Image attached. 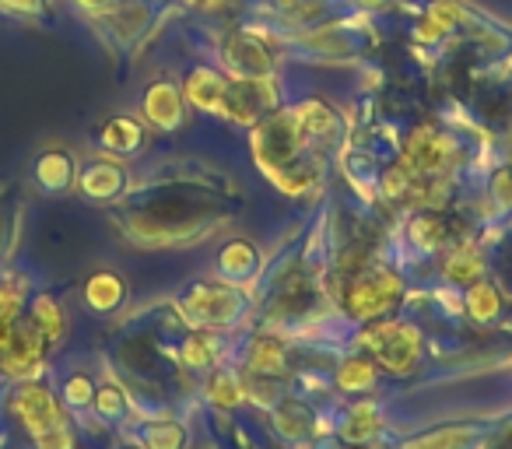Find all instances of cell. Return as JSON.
Segmentation results:
<instances>
[{
    "mask_svg": "<svg viewBox=\"0 0 512 449\" xmlns=\"http://www.w3.org/2000/svg\"><path fill=\"white\" fill-rule=\"evenodd\" d=\"M67 421H74V414L64 407L50 376L0 386V428L4 432H18L25 442H32Z\"/></svg>",
    "mask_w": 512,
    "mask_h": 449,
    "instance_id": "obj_1",
    "label": "cell"
},
{
    "mask_svg": "<svg viewBox=\"0 0 512 449\" xmlns=\"http://www.w3.org/2000/svg\"><path fill=\"white\" fill-rule=\"evenodd\" d=\"M404 299V281L400 274L386 271V267H362L351 271L341 285V306L348 316L362 323L386 320Z\"/></svg>",
    "mask_w": 512,
    "mask_h": 449,
    "instance_id": "obj_2",
    "label": "cell"
},
{
    "mask_svg": "<svg viewBox=\"0 0 512 449\" xmlns=\"http://www.w3.org/2000/svg\"><path fill=\"white\" fill-rule=\"evenodd\" d=\"M53 362H57L53 344L46 341L25 316L8 330V334L0 337V386L50 376Z\"/></svg>",
    "mask_w": 512,
    "mask_h": 449,
    "instance_id": "obj_3",
    "label": "cell"
},
{
    "mask_svg": "<svg viewBox=\"0 0 512 449\" xmlns=\"http://www.w3.org/2000/svg\"><path fill=\"white\" fill-rule=\"evenodd\" d=\"M358 344L369 351V358L379 369L393 372V376L414 372L421 362V334H418V327H411V323H404V320L365 323Z\"/></svg>",
    "mask_w": 512,
    "mask_h": 449,
    "instance_id": "obj_4",
    "label": "cell"
},
{
    "mask_svg": "<svg viewBox=\"0 0 512 449\" xmlns=\"http://www.w3.org/2000/svg\"><path fill=\"white\" fill-rule=\"evenodd\" d=\"M127 190H130V169L123 158L99 151V155H92L88 162H81L74 193H78L85 204H95V207L120 204Z\"/></svg>",
    "mask_w": 512,
    "mask_h": 449,
    "instance_id": "obj_5",
    "label": "cell"
},
{
    "mask_svg": "<svg viewBox=\"0 0 512 449\" xmlns=\"http://www.w3.org/2000/svg\"><path fill=\"white\" fill-rule=\"evenodd\" d=\"M183 309L204 327H228L246 313V295L232 281H197L183 295Z\"/></svg>",
    "mask_w": 512,
    "mask_h": 449,
    "instance_id": "obj_6",
    "label": "cell"
},
{
    "mask_svg": "<svg viewBox=\"0 0 512 449\" xmlns=\"http://www.w3.org/2000/svg\"><path fill=\"white\" fill-rule=\"evenodd\" d=\"M78 155L64 144H46L29 165V179L43 197H67L78 186Z\"/></svg>",
    "mask_w": 512,
    "mask_h": 449,
    "instance_id": "obj_7",
    "label": "cell"
},
{
    "mask_svg": "<svg viewBox=\"0 0 512 449\" xmlns=\"http://www.w3.org/2000/svg\"><path fill=\"white\" fill-rule=\"evenodd\" d=\"M456 158V144L442 137L432 127H418L404 144V169H411L418 179H442Z\"/></svg>",
    "mask_w": 512,
    "mask_h": 449,
    "instance_id": "obj_8",
    "label": "cell"
},
{
    "mask_svg": "<svg viewBox=\"0 0 512 449\" xmlns=\"http://www.w3.org/2000/svg\"><path fill=\"white\" fill-rule=\"evenodd\" d=\"M130 299V285L120 271L113 267H99V271L85 274L78 285V302L88 316H99V320H109L116 316Z\"/></svg>",
    "mask_w": 512,
    "mask_h": 449,
    "instance_id": "obj_9",
    "label": "cell"
},
{
    "mask_svg": "<svg viewBox=\"0 0 512 449\" xmlns=\"http://www.w3.org/2000/svg\"><path fill=\"white\" fill-rule=\"evenodd\" d=\"M25 320L53 344V351L64 348L67 337H71V309H67L64 295L46 285H39L36 292H32L29 306H25Z\"/></svg>",
    "mask_w": 512,
    "mask_h": 449,
    "instance_id": "obj_10",
    "label": "cell"
},
{
    "mask_svg": "<svg viewBox=\"0 0 512 449\" xmlns=\"http://www.w3.org/2000/svg\"><path fill=\"white\" fill-rule=\"evenodd\" d=\"M36 288L39 281L29 267H22L18 260L15 264H0V337L25 316V306H29Z\"/></svg>",
    "mask_w": 512,
    "mask_h": 449,
    "instance_id": "obj_11",
    "label": "cell"
},
{
    "mask_svg": "<svg viewBox=\"0 0 512 449\" xmlns=\"http://www.w3.org/2000/svg\"><path fill=\"white\" fill-rule=\"evenodd\" d=\"M50 379H53V386H57L64 407L74 414V421L88 418L92 400H95V386H99V376H95L92 369H85V365H57L53 362Z\"/></svg>",
    "mask_w": 512,
    "mask_h": 449,
    "instance_id": "obj_12",
    "label": "cell"
},
{
    "mask_svg": "<svg viewBox=\"0 0 512 449\" xmlns=\"http://www.w3.org/2000/svg\"><path fill=\"white\" fill-rule=\"evenodd\" d=\"M225 64L235 81H264L271 74V53L264 50L260 39L235 32L225 43Z\"/></svg>",
    "mask_w": 512,
    "mask_h": 449,
    "instance_id": "obj_13",
    "label": "cell"
},
{
    "mask_svg": "<svg viewBox=\"0 0 512 449\" xmlns=\"http://www.w3.org/2000/svg\"><path fill=\"white\" fill-rule=\"evenodd\" d=\"M183 92L172 81H155L148 85V92L141 95V116L144 123H151L155 130H176L183 123Z\"/></svg>",
    "mask_w": 512,
    "mask_h": 449,
    "instance_id": "obj_14",
    "label": "cell"
},
{
    "mask_svg": "<svg viewBox=\"0 0 512 449\" xmlns=\"http://www.w3.org/2000/svg\"><path fill=\"white\" fill-rule=\"evenodd\" d=\"M228 95H232V78H221L218 71H207V67H197L186 78L183 88V99L190 106H197L200 113H211V116L228 113Z\"/></svg>",
    "mask_w": 512,
    "mask_h": 449,
    "instance_id": "obj_15",
    "label": "cell"
},
{
    "mask_svg": "<svg viewBox=\"0 0 512 449\" xmlns=\"http://www.w3.org/2000/svg\"><path fill=\"white\" fill-rule=\"evenodd\" d=\"M95 144H99V151H106V155L130 158V155H137V151L144 148V123L137 120V116L116 113L99 127Z\"/></svg>",
    "mask_w": 512,
    "mask_h": 449,
    "instance_id": "obj_16",
    "label": "cell"
},
{
    "mask_svg": "<svg viewBox=\"0 0 512 449\" xmlns=\"http://www.w3.org/2000/svg\"><path fill=\"white\" fill-rule=\"evenodd\" d=\"M134 411V397L127 393V386L116 376H99V386H95V400L92 411H88V421H99V425H123ZM85 421V418H81Z\"/></svg>",
    "mask_w": 512,
    "mask_h": 449,
    "instance_id": "obj_17",
    "label": "cell"
},
{
    "mask_svg": "<svg viewBox=\"0 0 512 449\" xmlns=\"http://www.w3.org/2000/svg\"><path fill=\"white\" fill-rule=\"evenodd\" d=\"M8 186L0 183V264H15L25 232V204L18 197H4Z\"/></svg>",
    "mask_w": 512,
    "mask_h": 449,
    "instance_id": "obj_18",
    "label": "cell"
},
{
    "mask_svg": "<svg viewBox=\"0 0 512 449\" xmlns=\"http://www.w3.org/2000/svg\"><path fill=\"white\" fill-rule=\"evenodd\" d=\"M246 369L264 379L285 376V369H288L285 341H278V337H271V334H256L246 348Z\"/></svg>",
    "mask_w": 512,
    "mask_h": 449,
    "instance_id": "obj_19",
    "label": "cell"
},
{
    "mask_svg": "<svg viewBox=\"0 0 512 449\" xmlns=\"http://www.w3.org/2000/svg\"><path fill=\"white\" fill-rule=\"evenodd\" d=\"M204 393L211 404L218 407H235L242 404V393H246V386H242L239 372L228 369V365H214V369H207V383H204Z\"/></svg>",
    "mask_w": 512,
    "mask_h": 449,
    "instance_id": "obj_20",
    "label": "cell"
},
{
    "mask_svg": "<svg viewBox=\"0 0 512 449\" xmlns=\"http://www.w3.org/2000/svg\"><path fill=\"white\" fill-rule=\"evenodd\" d=\"M442 271H446V281H453V285H474V281L484 278V257L477 253V246L463 243L453 253H446Z\"/></svg>",
    "mask_w": 512,
    "mask_h": 449,
    "instance_id": "obj_21",
    "label": "cell"
},
{
    "mask_svg": "<svg viewBox=\"0 0 512 449\" xmlns=\"http://www.w3.org/2000/svg\"><path fill=\"white\" fill-rule=\"evenodd\" d=\"M218 351H221L218 334H211V330L204 334V330H200V334H190L179 344V362H183L186 369H214Z\"/></svg>",
    "mask_w": 512,
    "mask_h": 449,
    "instance_id": "obj_22",
    "label": "cell"
},
{
    "mask_svg": "<svg viewBox=\"0 0 512 449\" xmlns=\"http://www.w3.org/2000/svg\"><path fill=\"white\" fill-rule=\"evenodd\" d=\"M463 306H467V313L474 316L477 323H491L502 313V295H498V288L491 285L488 278H481V281H474V285H467Z\"/></svg>",
    "mask_w": 512,
    "mask_h": 449,
    "instance_id": "obj_23",
    "label": "cell"
},
{
    "mask_svg": "<svg viewBox=\"0 0 512 449\" xmlns=\"http://www.w3.org/2000/svg\"><path fill=\"white\" fill-rule=\"evenodd\" d=\"M256 264H260V253H256L246 239H235V243H228L225 250H221V257H218V271L225 274L232 285L246 278V274H253Z\"/></svg>",
    "mask_w": 512,
    "mask_h": 449,
    "instance_id": "obj_24",
    "label": "cell"
},
{
    "mask_svg": "<svg viewBox=\"0 0 512 449\" xmlns=\"http://www.w3.org/2000/svg\"><path fill=\"white\" fill-rule=\"evenodd\" d=\"M134 439L144 449H186V428L179 421H144Z\"/></svg>",
    "mask_w": 512,
    "mask_h": 449,
    "instance_id": "obj_25",
    "label": "cell"
},
{
    "mask_svg": "<svg viewBox=\"0 0 512 449\" xmlns=\"http://www.w3.org/2000/svg\"><path fill=\"white\" fill-rule=\"evenodd\" d=\"M379 379V365L372 358H348V362L337 365V386L344 393H365L372 390Z\"/></svg>",
    "mask_w": 512,
    "mask_h": 449,
    "instance_id": "obj_26",
    "label": "cell"
},
{
    "mask_svg": "<svg viewBox=\"0 0 512 449\" xmlns=\"http://www.w3.org/2000/svg\"><path fill=\"white\" fill-rule=\"evenodd\" d=\"M411 239H414V246L425 253L442 250V246L449 243V229H446V221H442V214H432V211L418 214L411 225Z\"/></svg>",
    "mask_w": 512,
    "mask_h": 449,
    "instance_id": "obj_27",
    "label": "cell"
},
{
    "mask_svg": "<svg viewBox=\"0 0 512 449\" xmlns=\"http://www.w3.org/2000/svg\"><path fill=\"white\" fill-rule=\"evenodd\" d=\"M376 432H379V421H376V407L372 404H355L341 425V439H348V442H369Z\"/></svg>",
    "mask_w": 512,
    "mask_h": 449,
    "instance_id": "obj_28",
    "label": "cell"
},
{
    "mask_svg": "<svg viewBox=\"0 0 512 449\" xmlns=\"http://www.w3.org/2000/svg\"><path fill=\"white\" fill-rule=\"evenodd\" d=\"M81 446H85V439H81L78 421H67V425L53 428V432H46L29 442V449H81Z\"/></svg>",
    "mask_w": 512,
    "mask_h": 449,
    "instance_id": "obj_29",
    "label": "cell"
},
{
    "mask_svg": "<svg viewBox=\"0 0 512 449\" xmlns=\"http://www.w3.org/2000/svg\"><path fill=\"white\" fill-rule=\"evenodd\" d=\"M467 439H474V432H467V428H446V432H435V435H425V439L411 442L407 449H463Z\"/></svg>",
    "mask_w": 512,
    "mask_h": 449,
    "instance_id": "obj_30",
    "label": "cell"
},
{
    "mask_svg": "<svg viewBox=\"0 0 512 449\" xmlns=\"http://www.w3.org/2000/svg\"><path fill=\"white\" fill-rule=\"evenodd\" d=\"M0 15L18 18V22H32V18L46 15V0H0Z\"/></svg>",
    "mask_w": 512,
    "mask_h": 449,
    "instance_id": "obj_31",
    "label": "cell"
},
{
    "mask_svg": "<svg viewBox=\"0 0 512 449\" xmlns=\"http://www.w3.org/2000/svg\"><path fill=\"white\" fill-rule=\"evenodd\" d=\"M491 190H495L498 204L512 207V165H505V169L495 172V179H491Z\"/></svg>",
    "mask_w": 512,
    "mask_h": 449,
    "instance_id": "obj_32",
    "label": "cell"
},
{
    "mask_svg": "<svg viewBox=\"0 0 512 449\" xmlns=\"http://www.w3.org/2000/svg\"><path fill=\"white\" fill-rule=\"evenodd\" d=\"M78 4H85V8H95V11H106V8H113V4H120V0H78Z\"/></svg>",
    "mask_w": 512,
    "mask_h": 449,
    "instance_id": "obj_33",
    "label": "cell"
},
{
    "mask_svg": "<svg viewBox=\"0 0 512 449\" xmlns=\"http://www.w3.org/2000/svg\"><path fill=\"white\" fill-rule=\"evenodd\" d=\"M116 449H144V446H141V442H137V439H127V442H120V446H116Z\"/></svg>",
    "mask_w": 512,
    "mask_h": 449,
    "instance_id": "obj_34",
    "label": "cell"
},
{
    "mask_svg": "<svg viewBox=\"0 0 512 449\" xmlns=\"http://www.w3.org/2000/svg\"><path fill=\"white\" fill-rule=\"evenodd\" d=\"M197 4H204V0H197Z\"/></svg>",
    "mask_w": 512,
    "mask_h": 449,
    "instance_id": "obj_35",
    "label": "cell"
}]
</instances>
